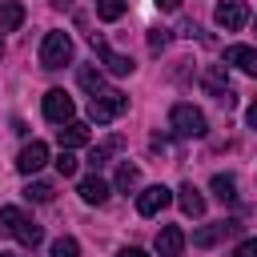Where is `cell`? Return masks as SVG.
I'll list each match as a JSON object with an SVG mask.
<instances>
[{"label": "cell", "instance_id": "1", "mask_svg": "<svg viewBox=\"0 0 257 257\" xmlns=\"http://www.w3.org/2000/svg\"><path fill=\"white\" fill-rule=\"evenodd\" d=\"M0 237H16L20 245L36 249V245H40V237H44V229H40L36 221H28L16 205H4V209H0Z\"/></svg>", "mask_w": 257, "mask_h": 257}, {"label": "cell", "instance_id": "2", "mask_svg": "<svg viewBox=\"0 0 257 257\" xmlns=\"http://www.w3.org/2000/svg\"><path fill=\"white\" fill-rule=\"evenodd\" d=\"M169 128H173V137H185V141H193V137H205V112L201 108H193V104H173V112H169Z\"/></svg>", "mask_w": 257, "mask_h": 257}, {"label": "cell", "instance_id": "3", "mask_svg": "<svg viewBox=\"0 0 257 257\" xmlns=\"http://www.w3.org/2000/svg\"><path fill=\"white\" fill-rule=\"evenodd\" d=\"M40 64L44 68H64L72 64V36L68 32H48L40 40Z\"/></svg>", "mask_w": 257, "mask_h": 257}, {"label": "cell", "instance_id": "4", "mask_svg": "<svg viewBox=\"0 0 257 257\" xmlns=\"http://www.w3.org/2000/svg\"><path fill=\"white\" fill-rule=\"evenodd\" d=\"M124 108H128V96H124V92H116V88H104V92H96V96L88 100V116H92L96 124L116 120Z\"/></svg>", "mask_w": 257, "mask_h": 257}, {"label": "cell", "instance_id": "5", "mask_svg": "<svg viewBox=\"0 0 257 257\" xmlns=\"http://www.w3.org/2000/svg\"><path fill=\"white\" fill-rule=\"evenodd\" d=\"M201 84H205V92H209L217 104H225V108L237 104V92L229 88V72H225V64H209V68L201 72Z\"/></svg>", "mask_w": 257, "mask_h": 257}, {"label": "cell", "instance_id": "6", "mask_svg": "<svg viewBox=\"0 0 257 257\" xmlns=\"http://www.w3.org/2000/svg\"><path fill=\"white\" fill-rule=\"evenodd\" d=\"M213 20H217V28H225V32H241V28L249 24V8H245V0H221V4L213 8Z\"/></svg>", "mask_w": 257, "mask_h": 257}, {"label": "cell", "instance_id": "7", "mask_svg": "<svg viewBox=\"0 0 257 257\" xmlns=\"http://www.w3.org/2000/svg\"><path fill=\"white\" fill-rule=\"evenodd\" d=\"M88 44H92V48H96V56H100V60H104V68H108V72H112V76H128V72H133V68H137V64H133V60H128V56H120V52H112V48H108V44H104V36H96V32H88Z\"/></svg>", "mask_w": 257, "mask_h": 257}, {"label": "cell", "instance_id": "8", "mask_svg": "<svg viewBox=\"0 0 257 257\" xmlns=\"http://www.w3.org/2000/svg\"><path fill=\"white\" fill-rule=\"evenodd\" d=\"M72 112H76V104H72V96H68L64 88L44 92V116H48L52 124H68V120H72Z\"/></svg>", "mask_w": 257, "mask_h": 257}, {"label": "cell", "instance_id": "9", "mask_svg": "<svg viewBox=\"0 0 257 257\" xmlns=\"http://www.w3.org/2000/svg\"><path fill=\"white\" fill-rule=\"evenodd\" d=\"M44 165H48V145H44V141H28V145L20 149V157H16V169H20L24 177L40 173Z\"/></svg>", "mask_w": 257, "mask_h": 257}, {"label": "cell", "instance_id": "10", "mask_svg": "<svg viewBox=\"0 0 257 257\" xmlns=\"http://www.w3.org/2000/svg\"><path fill=\"white\" fill-rule=\"evenodd\" d=\"M169 201H173V193L165 185H149L145 193H137V213L141 217H157L161 209H169Z\"/></svg>", "mask_w": 257, "mask_h": 257}, {"label": "cell", "instance_id": "11", "mask_svg": "<svg viewBox=\"0 0 257 257\" xmlns=\"http://www.w3.org/2000/svg\"><path fill=\"white\" fill-rule=\"evenodd\" d=\"M241 68L245 76H257V48H249V44H229L225 48V68Z\"/></svg>", "mask_w": 257, "mask_h": 257}, {"label": "cell", "instance_id": "12", "mask_svg": "<svg viewBox=\"0 0 257 257\" xmlns=\"http://www.w3.org/2000/svg\"><path fill=\"white\" fill-rule=\"evenodd\" d=\"M237 229H241L237 221H217V225H209V229H197V233H193V245H197V249H209V245L225 241V237L237 233Z\"/></svg>", "mask_w": 257, "mask_h": 257}, {"label": "cell", "instance_id": "13", "mask_svg": "<svg viewBox=\"0 0 257 257\" xmlns=\"http://www.w3.org/2000/svg\"><path fill=\"white\" fill-rule=\"evenodd\" d=\"M56 141H60V149H68V153H72V149L88 145V141H92V133H88V124H84V120H68V124L56 133Z\"/></svg>", "mask_w": 257, "mask_h": 257}, {"label": "cell", "instance_id": "14", "mask_svg": "<svg viewBox=\"0 0 257 257\" xmlns=\"http://www.w3.org/2000/svg\"><path fill=\"white\" fill-rule=\"evenodd\" d=\"M177 205H181L185 217H201V213H205V197H201V189H197L193 181H185V185L177 189Z\"/></svg>", "mask_w": 257, "mask_h": 257}, {"label": "cell", "instance_id": "15", "mask_svg": "<svg viewBox=\"0 0 257 257\" xmlns=\"http://www.w3.org/2000/svg\"><path fill=\"white\" fill-rule=\"evenodd\" d=\"M181 249H185V233H181L177 225H165V229L157 233V253H161V257H181Z\"/></svg>", "mask_w": 257, "mask_h": 257}, {"label": "cell", "instance_id": "16", "mask_svg": "<svg viewBox=\"0 0 257 257\" xmlns=\"http://www.w3.org/2000/svg\"><path fill=\"white\" fill-rule=\"evenodd\" d=\"M76 193H80V201H84V205H104V201H108V185H104L100 177H84Z\"/></svg>", "mask_w": 257, "mask_h": 257}, {"label": "cell", "instance_id": "17", "mask_svg": "<svg viewBox=\"0 0 257 257\" xmlns=\"http://www.w3.org/2000/svg\"><path fill=\"white\" fill-rule=\"evenodd\" d=\"M209 189H213V197H217L221 205H233V201H237V181H233L229 173H217V177L209 181Z\"/></svg>", "mask_w": 257, "mask_h": 257}, {"label": "cell", "instance_id": "18", "mask_svg": "<svg viewBox=\"0 0 257 257\" xmlns=\"http://www.w3.org/2000/svg\"><path fill=\"white\" fill-rule=\"evenodd\" d=\"M24 24V8L16 0H0V32H16Z\"/></svg>", "mask_w": 257, "mask_h": 257}, {"label": "cell", "instance_id": "19", "mask_svg": "<svg viewBox=\"0 0 257 257\" xmlns=\"http://www.w3.org/2000/svg\"><path fill=\"white\" fill-rule=\"evenodd\" d=\"M76 80H80V88H84V92H92V96L108 88V84H104V72H100V68H92V64H80Z\"/></svg>", "mask_w": 257, "mask_h": 257}, {"label": "cell", "instance_id": "20", "mask_svg": "<svg viewBox=\"0 0 257 257\" xmlns=\"http://www.w3.org/2000/svg\"><path fill=\"white\" fill-rule=\"evenodd\" d=\"M137 185H141V169H137V165H128V161H124V165H120V169H116V189H120V193H133V189H137Z\"/></svg>", "mask_w": 257, "mask_h": 257}, {"label": "cell", "instance_id": "21", "mask_svg": "<svg viewBox=\"0 0 257 257\" xmlns=\"http://www.w3.org/2000/svg\"><path fill=\"white\" fill-rule=\"evenodd\" d=\"M124 8H128V0H96V16H100V20H108V24H112V20H120V16H124Z\"/></svg>", "mask_w": 257, "mask_h": 257}, {"label": "cell", "instance_id": "22", "mask_svg": "<svg viewBox=\"0 0 257 257\" xmlns=\"http://www.w3.org/2000/svg\"><path fill=\"white\" fill-rule=\"evenodd\" d=\"M116 149H120V137H112V141H104V145H96V149L88 153V165H92V169H100V165H104V161H108V157H112Z\"/></svg>", "mask_w": 257, "mask_h": 257}, {"label": "cell", "instance_id": "23", "mask_svg": "<svg viewBox=\"0 0 257 257\" xmlns=\"http://www.w3.org/2000/svg\"><path fill=\"white\" fill-rule=\"evenodd\" d=\"M52 257H80L76 237H56V241H52Z\"/></svg>", "mask_w": 257, "mask_h": 257}, {"label": "cell", "instance_id": "24", "mask_svg": "<svg viewBox=\"0 0 257 257\" xmlns=\"http://www.w3.org/2000/svg\"><path fill=\"white\" fill-rule=\"evenodd\" d=\"M24 197H28V201H40V205H44V201H52V185H48V181H32V185L24 189Z\"/></svg>", "mask_w": 257, "mask_h": 257}, {"label": "cell", "instance_id": "25", "mask_svg": "<svg viewBox=\"0 0 257 257\" xmlns=\"http://www.w3.org/2000/svg\"><path fill=\"white\" fill-rule=\"evenodd\" d=\"M56 173H60V177H72V173H76V157H72L68 149H60V157H56Z\"/></svg>", "mask_w": 257, "mask_h": 257}, {"label": "cell", "instance_id": "26", "mask_svg": "<svg viewBox=\"0 0 257 257\" xmlns=\"http://www.w3.org/2000/svg\"><path fill=\"white\" fill-rule=\"evenodd\" d=\"M165 44H169V32H165V28H153V32H149V48H153V52H161Z\"/></svg>", "mask_w": 257, "mask_h": 257}, {"label": "cell", "instance_id": "27", "mask_svg": "<svg viewBox=\"0 0 257 257\" xmlns=\"http://www.w3.org/2000/svg\"><path fill=\"white\" fill-rule=\"evenodd\" d=\"M233 257H257V237H249V241H241V245L233 249Z\"/></svg>", "mask_w": 257, "mask_h": 257}, {"label": "cell", "instance_id": "28", "mask_svg": "<svg viewBox=\"0 0 257 257\" xmlns=\"http://www.w3.org/2000/svg\"><path fill=\"white\" fill-rule=\"evenodd\" d=\"M245 120H249V128H253V133H257V100H253V104H249V112H245Z\"/></svg>", "mask_w": 257, "mask_h": 257}, {"label": "cell", "instance_id": "29", "mask_svg": "<svg viewBox=\"0 0 257 257\" xmlns=\"http://www.w3.org/2000/svg\"><path fill=\"white\" fill-rule=\"evenodd\" d=\"M116 257H149V253H145V249H133V245H128V249H120Z\"/></svg>", "mask_w": 257, "mask_h": 257}, {"label": "cell", "instance_id": "30", "mask_svg": "<svg viewBox=\"0 0 257 257\" xmlns=\"http://www.w3.org/2000/svg\"><path fill=\"white\" fill-rule=\"evenodd\" d=\"M157 4H161V8H165V12H173V8H177V4H181V0H157Z\"/></svg>", "mask_w": 257, "mask_h": 257}, {"label": "cell", "instance_id": "31", "mask_svg": "<svg viewBox=\"0 0 257 257\" xmlns=\"http://www.w3.org/2000/svg\"><path fill=\"white\" fill-rule=\"evenodd\" d=\"M0 52H4V40H0Z\"/></svg>", "mask_w": 257, "mask_h": 257}, {"label": "cell", "instance_id": "32", "mask_svg": "<svg viewBox=\"0 0 257 257\" xmlns=\"http://www.w3.org/2000/svg\"><path fill=\"white\" fill-rule=\"evenodd\" d=\"M0 257H12V253H0Z\"/></svg>", "mask_w": 257, "mask_h": 257}, {"label": "cell", "instance_id": "33", "mask_svg": "<svg viewBox=\"0 0 257 257\" xmlns=\"http://www.w3.org/2000/svg\"><path fill=\"white\" fill-rule=\"evenodd\" d=\"M253 24H257V20H253Z\"/></svg>", "mask_w": 257, "mask_h": 257}]
</instances>
